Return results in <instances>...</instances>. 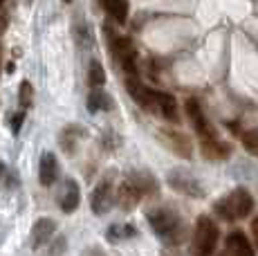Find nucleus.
Here are the masks:
<instances>
[{
	"label": "nucleus",
	"instance_id": "nucleus-13",
	"mask_svg": "<svg viewBox=\"0 0 258 256\" xmlns=\"http://www.w3.org/2000/svg\"><path fill=\"white\" fill-rule=\"evenodd\" d=\"M160 140L166 144V149H171L173 153L182 155V157H191V140L182 133H173V131H160Z\"/></svg>",
	"mask_w": 258,
	"mask_h": 256
},
{
	"label": "nucleus",
	"instance_id": "nucleus-18",
	"mask_svg": "<svg viewBox=\"0 0 258 256\" xmlns=\"http://www.w3.org/2000/svg\"><path fill=\"white\" fill-rule=\"evenodd\" d=\"M86 106L90 112H108L115 108V101H112V97L108 95V92H103L101 88H94L90 95H88Z\"/></svg>",
	"mask_w": 258,
	"mask_h": 256
},
{
	"label": "nucleus",
	"instance_id": "nucleus-9",
	"mask_svg": "<svg viewBox=\"0 0 258 256\" xmlns=\"http://www.w3.org/2000/svg\"><path fill=\"white\" fill-rule=\"evenodd\" d=\"M126 90H128V95H131L133 99L140 103L142 108H146V110L155 112V90H153V88H146V86H144V83L140 81V79L128 77V79H126Z\"/></svg>",
	"mask_w": 258,
	"mask_h": 256
},
{
	"label": "nucleus",
	"instance_id": "nucleus-20",
	"mask_svg": "<svg viewBox=\"0 0 258 256\" xmlns=\"http://www.w3.org/2000/svg\"><path fill=\"white\" fill-rule=\"evenodd\" d=\"M88 83H90L92 88H101L103 83H106V70H103V66L97 58H92L90 68H88Z\"/></svg>",
	"mask_w": 258,
	"mask_h": 256
},
{
	"label": "nucleus",
	"instance_id": "nucleus-1",
	"mask_svg": "<svg viewBox=\"0 0 258 256\" xmlns=\"http://www.w3.org/2000/svg\"><path fill=\"white\" fill-rule=\"evenodd\" d=\"M157 194V180L146 171H133L119 182L115 189V200L121 205V209H133L144 196Z\"/></svg>",
	"mask_w": 258,
	"mask_h": 256
},
{
	"label": "nucleus",
	"instance_id": "nucleus-23",
	"mask_svg": "<svg viewBox=\"0 0 258 256\" xmlns=\"http://www.w3.org/2000/svg\"><path fill=\"white\" fill-rule=\"evenodd\" d=\"M32 99H34V88L29 81H23L21 88H18V101H21V108L25 110V108L32 106Z\"/></svg>",
	"mask_w": 258,
	"mask_h": 256
},
{
	"label": "nucleus",
	"instance_id": "nucleus-14",
	"mask_svg": "<svg viewBox=\"0 0 258 256\" xmlns=\"http://www.w3.org/2000/svg\"><path fill=\"white\" fill-rule=\"evenodd\" d=\"M54 231H56V223L52 218H38L32 227V247L38 249L43 245H47L49 238L54 236Z\"/></svg>",
	"mask_w": 258,
	"mask_h": 256
},
{
	"label": "nucleus",
	"instance_id": "nucleus-25",
	"mask_svg": "<svg viewBox=\"0 0 258 256\" xmlns=\"http://www.w3.org/2000/svg\"><path fill=\"white\" fill-rule=\"evenodd\" d=\"M251 234H254V240H256V245H258V216L254 218V223H251Z\"/></svg>",
	"mask_w": 258,
	"mask_h": 256
},
{
	"label": "nucleus",
	"instance_id": "nucleus-15",
	"mask_svg": "<svg viewBox=\"0 0 258 256\" xmlns=\"http://www.w3.org/2000/svg\"><path fill=\"white\" fill-rule=\"evenodd\" d=\"M79 200H81V191H79V184L74 180H66L61 194H58V205H61L63 214H72L77 211Z\"/></svg>",
	"mask_w": 258,
	"mask_h": 256
},
{
	"label": "nucleus",
	"instance_id": "nucleus-16",
	"mask_svg": "<svg viewBox=\"0 0 258 256\" xmlns=\"http://www.w3.org/2000/svg\"><path fill=\"white\" fill-rule=\"evenodd\" d=\"M202 153H205L207 160H213V162H220V160H227L231 155V146L220 142L218 137L213 140H202Z\"/></svg>",
	"mask_w": 258,
	"mask_h": 256
},
{
	"label": "nucleus",
	"instance_id": "nucleus-21",
	"mask_svg": "<svg viewBox=\"0 0 258 256\" xmlns=\"http://www.w3.org/2000/svg\"><path fill=\"white\" fill-rule=\"evenodd\" d=\"M133 236H137V229L133 227V225H112L110 229H108V240H126V238H133Z\"/></svg>",
	"mask_w": 258,
	"mask_h": 256
},
{
	"label": "nucleus",
	"instance_id": "nucleus-12",
	"mask_svg": "<svg viewBox=\"0 0 258 256\" xmlns=\"http://www.w3.org/2000/svg\"><path fill=\"white\" fill-rule=\"evenodd\" d=\"M222 256H256V254H254L251 243L247 240V236L242 234V231H234V234L227 236Z\"/></svg>",
	"mask_w": 258,
	"mask_h": 256
},
{
	"label": "nucleus",
	"instance_id": "nucleus-3",
	"mask_svg": "<svg viewBox=\"0 0 258 256\" xmlns=\"http://www.w3.org/2000/svg\"><path fill=\"white\" fill-rule=\"evenodd\" d=\"M251 209H254V198H251V194L247 189H242V186L234 189L231 194L222 196V198L216 200V205H213V211H216L222 220H229V223L242 220L245 216L251 214Z\"/></svg>",
	"mask_w": 258,
	"mask_h": 256
},
{
	"label": "nucleus",
	"instance_id": "nucleus-8",
	"mask_svg": "<svg viewBox=\"0 0 258 256\" xmlns=\"http://www.w3.org/2000/svg\"><path fill=\"white\" fill-rule=\"evenodd\" d=\"M168 184L184 196H193V198H202V196H205L200 180L184 169H173L171 173H168Z\"/></svg>",
	"mask_w": 258,
	"mask_h": 256
},
{
	"label": "nucleus",
	"instance_id": "nucleus-5",
	"mask_svg": "<svg viewBox=\"0 0 258 256\" xmlns=\"http://www.w3.org/2000/svg\"><path fill=\"white\" fill-rule=\"evenodd\" d=\"M106 32H108V41H110L112 58H115L119 66H121L123 72L135 75V72H137V47L133 45V41L128 36L115 34L112 29H106Z\"/></svg>",
	"mask_w": 258,
	"mask_h": 256
},
{
	"label": "nucleus",
	"instance_id": "nucleus-26",
	"mask_svg": "<svg viewBox=\"0 0 258 256\" xmlns=\"http://www.w3.org/2000/svg\"><path fill=\"white\" fill-rule=\"evenodd\" d=\"M3 3H5V0H0V7H3Z\"/></svg>",
	"mask_w": 258,
	"mask_h": 256
},
{
	"label": "nucleus",
	"instance_id": "nucleus-4",
	"mask_svg": "<svg viewBox=\"0 0 258 256\" xmlns=\"http://www.w3.org/2000/svg\"><path fill=\"white\" fill-rule=\"evenodd\" d=\"M218 238H220L218 225L213 223L209 216H200L196 223V231H193V240H191L193 256H211L216 252Z\"/></svg>",
	"mask_w": 258,
	"mask_h": 256
},
{
	"label": "nucleus",
	"instance_id": "nucleus-19",
	"mask_svg": "<svg viewBox=\"0 0 258 256\" xmlns=\"http://www.w3.org/2000/svg\"><path fill=\"white\" fill-rule=\"evenodd\" d=\"M101 7L110 18H115L119 25H123L128 18V0H99Z\"/></svg>",
	"mask_w": 258,
	"mask_h": 256
},
{
	"label": "nucleus",
	"instance_id": "nucleus-6",
	"mask_svg": "<svg viewBox=\"0 0 258 256\" xmlns=\"http://www.w3.org/2000/svg\"><path fill=\"white\" fill-rule=\"evenodd\" d=\"M115 205V180L112 175H106L97 186H94L92 196H90V207H92V214L103 216L112 209Z\"/></svg>",
	"mask_w": 258,
	"mask_h": 256
},
{
	"label": "nucleus",
	"instance_id": "nucleus-22",
	"mask_svg": "<svg viewBox=\"0 0 258 256\" xmlns=\"http://www.w3.org/2000/svg\"><path fill=\"white\" fill-rule=\"evenodd\" d=\"M240 140H242V146L254 157H258V131H245L240 135Z\"/></svg>",
	"mask_w": 258,
	"mask_h": 256
},
{
	"label": "nucleus",
	"instance_id": "nucleus-17",
	"mask_svg": "<svg viewBox=\"0 0 258 256\" xmlns=\"http://www.w3.org/2000/svg\"><path fill=\"white\" fill-rule=\"evenodd\" d=\"M155 112H160L164 119L168 121H177L180 117H177V103L173 99L168 92H160L155 90Z\"/></svg>",
	"mask_w": 258,
	"mask_h": 256
},
{
	"label": "nucleus",
	"instance_id": "nucleus-27",
	"mask_svg": "<svg viewBox=\"0 0 258 256\" xmlns=\"http://www.w3.org/2000/svg\"><path fill=\"white\" fill-rule=\"evenodd\" d=\"M66 3H70V0H66Z\"/></svg>",
	"mask_w": 258,
	"mask_h": 256
},
{
	"label": "nucleus",
	"instance_id": "nucleus-24",
	"mask_svg": "<svg viewBox=\"0 0 258 256\" xmlns=\"http://www.w3.org/2000/svg\"><path fill=\"white\" fill-rule=\"evenodd\" d=\"M23 121H25V110H18L16 115L12 117V133L16 135L18 131H21V126H23Z\"/></svg>",
	"mask_w": 258,
	"mask_h": 256
},
{
	"label": "nucleus",
	"instance_id": "nucleus-11",
	"mask_svg": "<svg viewBox=\"0 0 258 256\" xmlns=\"http://www.w3.org/2000/svg\"><path fill=\"white\" fill-rule=\"evenodd\" d=\"M38 180L43 186H52L58 180V160L49 151H45L41 155V162H38Z\"/></svg>",
	"mask_w": 258,
	"mask_h": 256
},
{
	"label": "nucleus",
	"instance_id": "nucleus-7",
	"mask_svg": "<svg viewBox=\"0 0 258 256\" xmlns=\"http://www.w3.org/2000/svg\"><path fill=\"white\" fill-rule=\"evenodd\" d=\"M184 110H186V117H188V121H191L193 131L200 135V140H213V137H218L216 131H213V126L209 124V117H207L205 110H202L200 101L198 99H186Z\"/></svg>",
	"mask_w": 258,
	"mask_h": 256
},
{
	"label": "nucleus",
	"instance_id": "nucleus-10",
	"mask_svg": "<svg viewBox=\"0 0 258 256\" xmlns=\"http://www.w3.org/2000/svg\"><path fill=\"white\" fill-rule=\"evenodd\" d=\"M86 140V128L77 126V124H70L66 126L61 133H58V146L63 149L66 155H74L79 149V144Z\"/></svg>",
	"mask_w": 258,
	"mask_h": 256
},
{
	"label": "nucleus",
	"instance_id": "nucleus-2",
	"mask_svg": "<svg viewBox=\"0 0 258 256\" xmlns=\"http://www.w3.org/2000/svg\"><path fill=\"white\" fill-rule=\"evenodd\" d=\"M148 218V225L151 229L160 236L162 240H166L168 245H177L186 234V227H184V220L177 211L168 209V207H155L146 214Z\"/></svg>",
	"mask_w": 258,
	"mask_h": 256
}]
</instances>
